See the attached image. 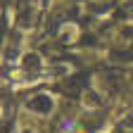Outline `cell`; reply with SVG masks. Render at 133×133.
<instances>
[{
  "mask_svg": "<svg viewBox=\"0 0 133 133\" xmlns=\"http://www.w3.org/2000/svg\"><path fill=\"white\" fill-rule=\"evenodd\" d=\"M38 66H41V57L36 52H31V55L24 57V69H38Z\"/></svg>",
  "mask_w": 133,
  "mask_h": 133,
  "instance_id": "7a4b0ae2",
  "label": "cell"
},
{
  "mask_svg": "<svg viewBox=\"0 0 133 133\" xmlns=\"http://www.w3.org/2000/svg\"><path fill=\"white\" fill-rule=\"evenodd\" d=\"M29 109L41 112V114H48L50 109H52V97H50V95H45V93L33 95V97L29 100Z\"/></svg>",
  "mask_w": 133,
  "mask_h": 133,
  "instance_id": "6da1fadb",
  "label": "cell"
},
{
  "mask_svg": "<svg viewBox=\"0 0 133 133\" xmlns=\"http://www.w3.org/2000/svg\"><path fill=\"white\" fill-rule=\"evenodd\" d=\"M83 100H86V102H90V107H97V102H100V100H97V95H95L93 90L83 95Z\"/></svg>",
  "mask_w": 133,
  "mask_h": 133,
  "instance_id": "3957f363",
  "label": "cell"
}]
</instances>
